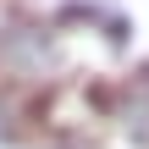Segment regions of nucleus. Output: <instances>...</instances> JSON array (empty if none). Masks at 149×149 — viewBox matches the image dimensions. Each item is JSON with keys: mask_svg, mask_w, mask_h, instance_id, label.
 Here are the masks:
<instances>
[{"mask_svg": "<svg viewBox=\"0 0 149 149\" xmlns=\"http://www.w3.org/2000/svg\"><path fill=\"white\" fill-rule=\"evenodd\" d=\"M116 127H122L133 144L149 149V72H138V77L122 88V100H116Z\"/></svg>", "mask_w": 149, "mask_h": 149, "instance_id": "nucleus-1", "label": "nucleus"}]
</instances>
